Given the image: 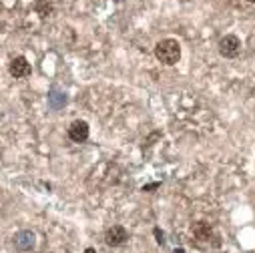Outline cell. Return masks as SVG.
Wrapping results in <instances>:
<instances>
[{"mask_svg":"<svg viewBox=\"0 0 255 253\" xmlns=\"http://www.w3.org/2000/svg\"><path fill=\"white\" fill-rule=\"evenodd\" d=\"M155 235H157V241L163 245V243H165V233H163L159 227H155Z\"/></svg>","mask_w":255,"mask_h":253,"instance_id":"10","label":"cell"},{"mask_svg":"<svg viewBox=\"0 0 255 253\" xmlns=\"http://www.w3.org/2000/svg\"><path fill=\"white\" fill-rule=\"evenodd\" d=\"M36 245V235L32 231H18L14 235V247L18 251H32Z\"/></svg>","mask_w":255,"mask_h":253,"instance_id":"6","label":"cell"},{"mask_svg":"<svg viewBox=\"0 0 255 253\" xmlns=\"http://www.w3.org/2000/svg\"><path fill=\"white\" fill-rule=\"evenodd\" d=\"M195 235H197V239H209L211 237V227L205 225V223H199L195 227Z\"/></svg>","mask_w":255,"mask_h":253,"instance_id":"9","label":"cell"},{"mask_svg":"<svg viewBox=\"0 0 255 253\" xmlns=\"http://www.w3.org/2000/svg\"><path fill=\"white\" fill-rule=\"evenodd\" d=\"M157 187H161V183H151V185H145V187H143V191L153 193V189H157Z\"/></svg>","mask_w":255,"mask_h":253,"instance_id":"11","label":"cell"},{"mask_svg":"<svg viewBox=\"0 0 255 253\" xmlns=\"http://www.w3.org/2000/svg\"><path fill=\"white\" fill-rule=\"evenodd\" d=\"M219 55L225 57V59H235L239 53H241V40L239 36L235 34H225L221 40H219Z\"/></svg>","mask_w":255,"mask_h":253,"instance_id":"2","label":"cell"},{"mask_svg":"<svg viewBox=\"0 0 255 253\" xmlns=\"http://www.w3.org/2000/svg\"><path fill=\"white\" fill-rule=\"evenodd\" d=\"M247 2H255V0H247Z\"/></svg>","mask_w":255,"mask_h":253,"instance_id":"14","label":"cell"},{"mask_svg":"<svg viewBox=\"0 0 255 253\" xmlns=\"http://www.w3.org/2000/svg\"><path fill=\"white\" fill-rule=\"evenodd\" d=\"M173 253H185V249H175Z\"/></svg>","mask_w":255,"mask_h":253,"instance_id":"13","label":"cell"},{"mask_svg":"<svg viewBox=\"0 0 255 253\" xmlns=\"http://www.w3.org/2000/svg\"><path fill=\"white\" fill-rule=\"evenodd\" d=\"M69 139L73 143H85L88 139V123L86 121H75L69 127Z\"/></svg>","mask_w":255,"mask_h":253,"instance_id":"5","label":"cell"},{"mask_svg":"<svg viewBox=\"0 0 255 253\" xmlns=\"http://www.w3.org/2000/svg\"><path fill=\"white\" fill-rule=\"evenodd\" d=\"M34 12L40 18L50 16V14H53V2H50V0H36V2H34Z\"/></svg>","mask_w":255,"mask_h":253,"instance_id":"7","label":"cell"},{"mask_svg":"<svg viewBox=\"0 0 255 253\" xmlns=\"http://www.w3.org/2000/svg\"><path fill=\"white\" fill-rule=\"evenodd\" d=\"M127 239H129V231H127L123 225H113V227L107 229V233H105V243H107L109 247H119V245L127 243Z\"/></svg>","mask_w":255,"mask_h":253,"instance_id":"3","label":"cell"},{"mask_svg":"<svg viewBox=\"0 0 255 253\" xmlns=\"http://www.w3.org/2000/svg\"><path fill=\"white\" fill-rule=\"evenodd\" d=\"M85 253H94V249H92V247H88V249H86Z\"/></svg>","mask_w":255,"mask_h":253,"instance_id":"12","label":"cell"},{"mask_svg":"<svg viewBox=\"0 0 255 253\" xmlns=\"http://www.w3.org/2000/svg\"><path fill=\"white\" fill-rule=\"evenodd\" d=\"M155 57L159 63L167 65V67H173L179 63L181 59V44L175 40V38H165V40H159L155 44Z\"/></svg>","mask_w":255,"mask_h":253,"instance_id":"1","label":"cell"},{"mask_svg":"<svg viewBox=\"0 0 255 253\" xmlns=\"http://www.w3.org/2000/svg\"><path fill=\"white\" fill-rule=\"evenodd\" d=\"M8 73L14 79H24V77H28L32 73V67L24 57H14L10 61V65H8Z\"/></svg>","mask_w":255,"mask_h":253,"instance_id":"4","label":"cell"},{"mask_svg":"<svg viewBox=\"0 0 255 253\" xmlns=\"http://www.w3.org/2000/svg\"><path fill=\"white\" fill-rule=\"evenodd\" d=\"M48 105L53 107V109H61L63 105H67V94H63V92H57V90H53L48 94Z\"/></svg>","mask_w":255,"mask_h":253,"instance_id":"8","label":"cell"},{"mask_svg":"<svg viewBox=\"0 0 255 253\" xmlns=\"http://www.w3.org/2000/svg\"><path fill=\"white\" fill-rule=\"evenodd\" d=\"M117 2H121V0H117Z\"/></svg>","mask_w":255,"mask_h":253,"instance_id":"15","label":"cell"}]
</instances>
